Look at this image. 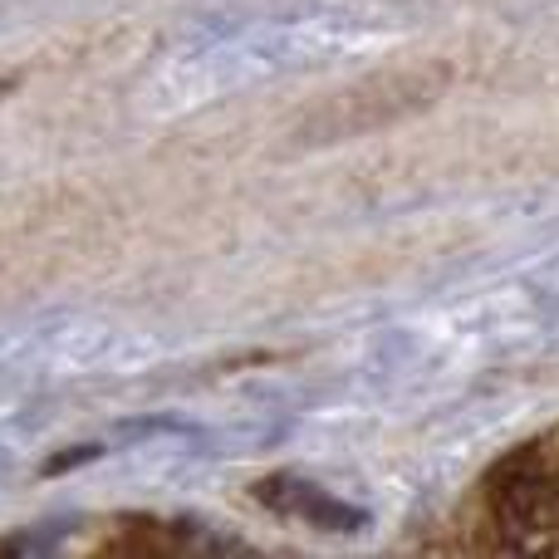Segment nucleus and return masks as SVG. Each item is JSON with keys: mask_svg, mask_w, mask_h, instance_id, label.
<instances>
[{"mask_svg": "<svg viewBox=\"0 0 559 559\" xmlns=\"http://www.w3.org/2000/svg\"><path fill=\"white\" fill-rule=\"evenodd\" d=\"M481 496L506 550H559V472L540 442L501 456L486 472Z\"/></svg>", "mask_w": 559, "mask_h": 559, "instance_id": "obj_1", "label": "nucleus"}, {"mask_svg": "<svg viewBox=\"0 0 559 559\" xmlns=\"http://www.w3.org/2000/svg\"><path fill=\"white\" fill-rule=\"evenodd\" d=\"M94 456H104V447H98V442L79 447V452H59V456H49V462H45V476H59V472H74V466L94 462Z\"/></svg>", "mask_w": 559, "mask_h": 559, "instance_id": "obj_4", "label": "nucleus"}, {"mask_svg": "<svg viewBox=\"0 0 559 559\" xmlns=\"http://www.w3.org/2000/svg\"><path fill=\"white\" fill-rule=\"evenodd\" d=\"M10 84H15V79H0V94H5V88H10Z\"/></svg>", "mask_w": 559, "mask_h": 559, "instance_id": "obj_6", "label": "nucleus"}, {"mask_svg": "<svg viewBox=\"0 0 559 559\" xmlns=\"http://www.w3.org/2000/svg\"><path fill=\"white\" fill-rule=\"evenodd\" d=\"M118 540H104L108 555H246L241 540L192 521H118Z\"/></svg>", "mask_w": 559, "mask_h": 559, "instance_id": "obj_3", "label": "nucleus"}, {"mask_svg": "<svg viewBox=\"0 0 559 559\" xmlns=\"http://www.w3.org/2000/svg\"><path fill=\"white\" fill-rule=\"evenodd\" d=\"M255 501L271 506L275 515H295V521L314 525V531H364L368 525V511H358V506L338 501V496H329L324 486L314 481H299V476H265V481H255Z\"/></svg>", "mask_w": 559, "mask_h": 559, "instance_id": "obj_2", "label": "nucleus"}, {"mask_svg": "<svg viewBox=\"0 0 559 559\" xmlns=\"http://www.w3.org/2000/svg\"><path fill=\"white\" fill-rule=\"evenodd\" d=\"M540 452H545V456H550V466H555V472H559V427H555V432H550V437H540Z\"/></svg>", "mask_w": 559, "mask_h": 559, "instance_id": "obj_5", "label": "nucleus"}]
</instances>
